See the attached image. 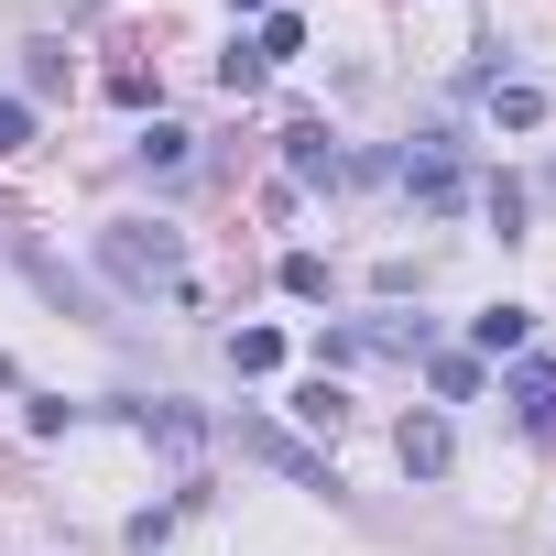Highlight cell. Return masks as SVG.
I'll use <instances>...</instances> for the list:
<instances>
[{"instance_id":"8fae6325","label":"cell","mask_w":556,"mask_h":556,"mask_svg":"<svg viewBox=\"0 0 556 556\" xmlns=\"http://www.w3.org/2000/svg\"><path fill=\"white\" fill-rule=\"evenodd\" d=\"M491 121H502V131H534V121H545V99L513 77V88H491Z\"/></svg>"},{"instance_id":"52a82bcc","label":"cell","mask_w":556,"mask_h":556,"mask_svg":"<svg viewBox=\"0 0 556 556\" xmlns=\"http://www.w3.org/2000/svg\"><path fill=\"white\" fill-rule=\"evenodd\" d=\"M131 426L164 437V447H207V415H186V404H131Z\"/></svg>"},{"instance_id":"30bf717a","label":"cell","mask_w":556,"mask_h":556,"mask_svg":"<svg viewBox=\"0 0 556 556\" xmlns=\"http://www.w3.org/2000/svg\"><path fill=\"white\" fill-rule=\"evenodd\" d=\"M229 361H240V371H285V328H240Z\"/></svg>"},{"instance_id":"277c9868","label":"cell","mask_w":556,"mask_h":556,"mask_svg":"<svg viewBox=\"0 0 556 556\" xmlns=\"http://www.w3.org/2000/svg\"><path fill=\"white\" fill-rule=\"evenodd\" d=\"M404 186H415V207H458V142L426 131V142L404 153Z\"/></svg>"},{"instance_id":"5bb4252c","label":"cell","mask_w":556,"mask_h":556,"mask_svg":"<svg viewBox=\"0 0 556 556\" xmlns=\"http://www.w3.org/2000/svg\"><path fill=\"white\" fill-rule=\"evenodd\" d=\"M285 295H295V306L328 295V262H317V251H285Z\"/></svg>"},{"instance_id":"5b68a950","label":"cell","mask_w":556,"mask_h":556,"mask_svg":"<svg viewBox=\"0 0 556 556\" xmlns=\"http://www.w3.org/2000/svg\"><path fill=\"white\" fill-rule=\"evenodd\" d=\"M393 458H404L415 480H447V458H458V437H447L437 415H404V437H393Z\"/></svg>"},{"instance_id":"ba28073f","label":"cell","mask_w":556,"mask_h":556,"mask_svg":"<svg viewBox=\"0 0 556 556\" xmlns=\"http://www.w3.org/2000/svg\"><path fill=\"white\" fill-rule=\"evenodd\" d=\"M469 339H480L491 361H513V350H523V306H480V317H469Z\"/></svg>"},{"instance_id":"9a60e30c","label":"cell","mask_w":556,"mask_h":556,"mask_svg":"<svg viewBox=\"0 0 556 556\" xmlns=\"http://www.w3.org/2000/svg\"><path fill=\"white\" fill-rule=\"evenodd\" d=\"M0 153H34V110L23 99H0Z\"/></svg>"},{"instance_id":"8992f818","label":"cell","mask_w":556,"mask_h":556,"mask_svg":"<svg viewBox=\"0 0 556 556\" xmlns=\"http://www.w3.org/2000/svg\"><path fill=\"white\" fill-rule=\"evenodd\" d=\"M502 404H513V415H523V426L545 437V426H556V361H513V382H502Z\"/></svg>"},{"instance_id":"7a4b0ae2","label":"cell","mask_w":556,"mask_h":556,"mask_svg":"<svg viewBox=\"0 0 556 556\" xmlns=\"http://www.w3.org/2000/svg\"><path fill=\"white\" fill-rule=\"evenodd\" d=\"M285 175H295V186H350V175H361V153H339V142H328V121H295V131H285Z\"/></svg>"},{"instance_id":"4fadbf2b","label":"cell","mask_w":556,"mask_h":556,"mask_svg":"<svg viewBox=\"0 0 556 556\" xmlns=\"http://www.w3.org/2000/svg\"><path fill=\"white\" fill-rule=\"evenodd\" d=\"M295 415H306L317 437H339V415H350V393H339V382H306V393H295Z\"/></svg>"},{"instance_id":"2e32d148","label":"cell","mask_w":556,"mask_h":556,"mask_svg":"<svg viewBox=\"0 0 556 556\" xmlns=\"http://www.w3.org/2000/svg\"><path fill=\"white\" fill-rule=\"evenodd\" d=\"M229 12H273V0H229Z\"/></svg>"},{"instance_id":"3957f363","label":"cell","mask_w":556,"mask_h":556,"mask_svg":"<svg viewBox=\"0 0 556 556\" xmlns=\"http://www.w3.org/2000/svg\"><path fill=\"white\" fill-rule=\"evenodd\" d=\"M240 447H251V458H273V469H285V480H306V491H339L317 447H295L285 426H262V415H240Z\"/></svg>"},{"instance_id":"6da1fadb","label":"cell","mask_w":556,"mask_h":556,"mask_svg":"<svg viewBox=\"0 0 556 556\" xmlns=\"http://www.w3.org/2000/svg\"><path fill=\"white\" fill-rule=\"evenodd\" d=\"M99 273H110V285H131V295L186 285V240H175V229H99Z\"/></svg>"},{"instance_id":"7c38bea8","label":"cell","mask_w":556,"mask_h":556,"mask_svg":"<svg viewBox=\"0 0 556 556\" xmlns=\"http://www.w3.org/2000/svg\"><path fill=\"white\" fill-rule=\"evenodd\" d=\"M186 153H197V142H186L175 121H153V131H142V164H153V175H186Z\"/></svg>"},{"instance_id":"9c48e42d","label":"cell","mask_w":556,"mask_h":556,"mask_svg":"<svg viewBox=\"0 0 556 556\" xmlns=\"http://www.w3.org/2000/svg\"><path fill=\"white\" fill-rule=\"evenodd\" d=\"M251 55H262V66H285V55H306V23H295V12H262Z\"/></svg>"}]
</instances>
